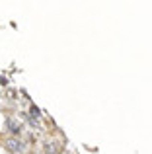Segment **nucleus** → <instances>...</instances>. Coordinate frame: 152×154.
Segmentation results:
<instances>
[{
	"label": "nucleus",
	"instance_id": "nucleus-1",
	"mask_svg": "<svg viewBox=\"0 0 152 154\" xmlns=\"http://www.w3.org/2000/svg\"><path fill=\"white\" fill-rule=\"evenodd\" d=\"M6 146H8V150H12L14 154H23V150H26L23 143H22V140H18V139H8L6 140Z\"/></svg>",
	"mask_w": 152,
	"mask_h": 154
},
{
	"label": "nucleus",
	"instance_id": "nucleus-2",
	"mask_svg": "<svg viewBox=\"0 0 152 154\" xmlns=\"http://www.w3.org/2000/svg\"><path fill=\"white\" fill-rule=\"evenodd\" d=\"M45 154H61V146L55 143H47L45 144Z\"/></svg>",
	"mask_w": 152,
	"mask_h": 154
},
{
	"label": "nucleus",
	"instance_id": "nucleus-3",
	"mask_svg": "<svg viewBox=\"0 0 152 154\" xmlns=\"http://www.w3.org/2000/svg\"><path fill=\"white\" fill-rule=\"evenodd\" d=\"M6 123H8V127H10V131H12V133H16V135H18V133H20V129H22V125H20L16 119H12V117L6 121Z\"/></svg>",
	"mask_w": 152,
	"mask_h": 154
}]
</instances>
